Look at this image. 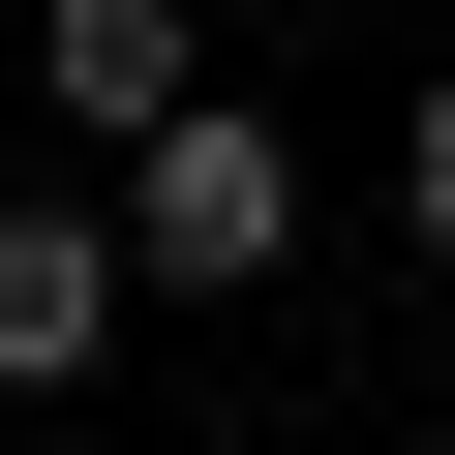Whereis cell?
I'll return each mask as SVG.
<instances>
[{"label":"cell","instance_id":"1","mask_svg":"<svg viewBox=\"0 0 455 455\" xmlns=\"http://www.w3.org/2000/svg\"><path fill=\"white\" fill-rule=\"evenodd\" d=\"M92 212H122V304H274V274H304V122H274V92H182Z\"/></svg>","mask_w":455,"mask_h":455},{"label":"cell","instance_id":"2","mask_svg":"<svg viewBox=\"0 0 455 455\" xmlns=\"http://www.w3.org/2000/svg\"><path fill=\"white\" fill-rule=\"evenodd\" d=\"M152 304H122V212L92 182H0V395H92Z\"/></svg>","mask_w":455,"mask_h":455},{"label":"cell","instance_id":"3","mask_svg":"<svg viewBox=\"0 0 455 455\" xmlns=\"http://www.w3.org/2000/svg\"><path fill=\"white\" fill-rule=\"evenodd\" d=\"M31 92H61V152L122 182V152L212 92V0H31Z\"/></svg>","mask_w":455,"mask_h":455},{"label":"cell","instance_id":"4","mask_svg":"<svg viewBox=\"0 0 455 455\" xmlns=\"http://www.w3.org/2000/svg\"><path fill=\"white\" fill-rule=\"evenodd\" d=\"M395 243L455 274V61H425V122H395Z\"/></svg>","mask_w":455,"mask_h":455}]
</instances>
